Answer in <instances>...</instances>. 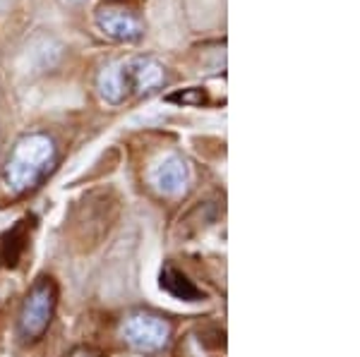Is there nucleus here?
Masks as SVG:
<instances>
[{
  "label": "nucleus",
  "instance_id": "obj_7",
  "mask_svg": "<svg viewBox=\"0 0 360 357\" xmlns=\"http://www.w3.org/2000/svg\"><path fill=\"white\" fill-rule=\"evenodd\" d=\"M125 70L130 91H137V94H147V91H154L156 86L164 84V67L156 60H149V58L125 62Z\"/></svg>",
  "mask_w": 360,
  "mask_h": 357
},
{
  "label": "nucleus",
  "instance_id": "obj_6",
  "mask_svg": "<svg viewBox=\"0 0 360 357\" xmlns=\"http://www.w3.org/2000/svg\"><path fill=\"white\" fill-rule=\"evenodd\" d=\"M98 29L115 41H135L142 36V25L125 10H101L98 13Z\"/></svg>",
  "mask_w": 360,
  "mask_h": 357
},
{
  "label": "nucleus",
  "instance_id": "obj_8",
  "mask_svg": "<svg viewBox=\"0 0 360 357\" xmlns=\"http://www.w3.org/2000/svg\"><path fill=\"white\" fill-rule=\"evenodd\" d=\"M98 91L108 103L118 106V103L125 101V96L130 94V82H127V70L125 62L120 65H108L103 67L101 74H98Z\"/></svg>",
  "mask_w": 360,
  "mask_h": 357
},
{
  "label": "nucleus",
  "instance_id": "obj_10",
  "mask_svg": "<svg viewBox=\"0 0 360 357\" xmlns=\"http://www.w3.org/2000/svg\"><path fill=\"white\" fill-rule=\"evenodd\" d=\"M70 357H106V355L98 353L96 348H86V345H82V348L72 350V353H70Z\"/></svg>",
  "mask_w": 360,
  "mask_h": 357
},
{
  "label": "nucleus",
  "instance_id": "obj_9",
  "mask_svg": "<svg viewBox=\"0 0 360 357\" xmlns=\"http://www.w3.org/2000/svg\"><path fill=\"white\" fill-rule=\"evenodd\" d=\"M161 288H164L171 297L183 300V302H200L202 297H205V292H202L183 271L171 267V264H166V267L161 269Z\"/></svg>",
  "mask_w": 360,
  "mask_h": 357
},
{
  "label": "nucleus",
  "instance_id": "obj_4",
  "mask_svg": "<svg viewBox=\"0 0 360 357\" xmlns=\"http://www.w3.org/2000/svg\"><path fill=\"white\" fill-rule=\"evenodd\" d=\"M190 180V170L188 163L176 154H168L154 166L152 170V185L156 187V192L166 194V197H178Z\"/></svg>",
  "mask_w": 360,
  "mask_h": 357
},
{
  "label": "nucleus",
  "instance_id": "obj_1",
  "mask_svg": "<svg viewBox=\"0 0 360 357\" xmlns=\"http://www.w3.org/2000/svg\"><path fill=\"white\" fill-rule=\"evenodd\" d=\"M56 163V144L49 135L34 132L17 142V147L10 154L8 163H5V185L10 192L22 194L29 192L49 175V170Z\"/></svg>",
  "mask_w": 360,
  "mask_h": 357
},
{
  "label": "nucleus",
  "instance_id": "obj_5",
  "mask_svg": "<svg viewBox=\"0 0 360 357\" xmlns=\"http://www.w3.org/2000/svg\"><path fill=\"white\" fill-rule=\"evenodd\" d=\"M34 218H22L17 221L8 233L0 238V262L8 269H15L22 262V257L29 250V240H32Z\"/></svg>",
  "mask_w": 360,
  "mask_h": 357
},
{
  "label": "nucleus",
  "instance_id": "obj_3",
  "mask_svg": "<svg viewBox=\"0 0 360 357\" xmlns=\"http://www.w3.org/2000/svg\"><path fill=\"white\" fill-rule=\"evenodd\" d=\"M171 326L156 314H135L123 324V338L139 353H154L168 343Z\"/></svg>",
  "mask_w": 360,
  "mask_h": 357
},
{
  "label": "nucleus",
  "instance_id": "obj_2",
  "mask_svg": "<svg viewBox=\"0 0 360 357\" xmlns=\"http://www.w3.org/2000/svg\"><path fill=\"white\" fill-rule=\"evenodd\" d=\"M56 302H58V288L53 283V278L44 276L27 292V300L22 304V312H20V336L27 343L39 341L49 331L51 319H53L56 312Z\"/></svg>",
  "mask_w": 360,
  "mask_h": 357
}]
</instances>
